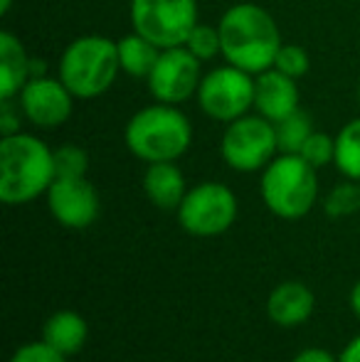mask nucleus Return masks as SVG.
Returning <instances> with one entry per match:
<instances>
[{"mask_svg":"<svg viewBox=\"0 0 360 362\" xmlns=\"http://www.w3.org/2000/svg\"><path fill=\"white\" fill-rule=\"evenodd\" d=\"M217 30L225 62L255 76L274 67L279 47L284 45L277 20L257 3H235L227 8Z\"/></svg>","mask_w":360,"mask_h":362,"instance_id":"obj_1","label":"nucleus"},{"mask_svg":"<svg viewBox=\"0 0 360 362\" xmlns=\"http://www.w3.org/2000/svg\"><path fill=\"white\" fill-rule=\"evenodd\" d=\"M57 177L54 151L33 134L3 136L0 141V200L5 205H28L47 195Z\"/></svg>","mask_w":360,"mask_h":362,"instance_id":"obj_2","label":"nucleus"},{"mask_svg":"<svg viewBox=\"0 0 360 362\" xmlns=\"http://www.w3.org/2000/svg\"><path fill=\"white\" fill-rule=\"evenodd\" d=\"M124 141L126 148L144 163L178 160L190 148L192 126L178 106L156 101L131 116Z\"/></svg>","mask_w":360,"mask_h":362,"instance_id":"obj_3","label":"nucleus"},{"mask_svg":"<svg viewBox=\"0 0 360 362\" xmlns=\"http://www.w3.org/2000/svg\"><path fill=\"white\" fill-rule=\"evenodd\" d=\"M119 69V45L104 35H82L72 40L59 57V79L74 99H96L109 91Z\"/></svg>","mask_w":360,"mask_h":362,"instance_id":"obj_4","label":"nucleus"},{"mask_svg":"<svg viewBox=\"0 0 360 362\" xmlns=\"http://www.w3.org/2000/svg\"><path fill=\"white\" fill-rule=\"evenodd\" d=\"M260 190L272 215L281 219H301L316 205V168L308 165L298 153H279L262 170Z\"/></svg>","mask_w":360,"mask_h":362,"instance_id":"obj_5","label":"nucleus"},{"mask_svg":"<svg viewBox=\"0 0 360 362\" xmlns=\"http://www.w3.org/2000/svg\"><path fill=\"white\" fill-rule=\"evenodd\" d=\"M131 28L161 49L180 47L197 25V0H131Z\"/></svg>","mask_w":360,"mask_h":362,"instance_id":"obj_6","label":"nucleus"},{"mask_svg":"<svg viewBox=\"0 0 360 362\" xmlns=\"http://www.w3.org/2000/svg\"><path fill=\"white\" fill-rule=\"evenodd\" d=\"M277 129L265 116L245 114L230 121L222 134L220 153L222 160L237 173H257L265 170L277 158Z\"/></svg>","mask_w":360,"mask_h":362,"instance_id":"obj_7","label":"nucleus"},{"mask_svg":"<svg viewBox=\"0 0 360 362\" xmlns=\"http://www.w3.org/2000/svg\"><path fill=\"white\" fill-rule=\"evenodd\" d=\"M237 219V197L222 182H200L190 187L178 207V222L192 237L225 234Z\"/></svg>","mask_w":360,"mask_h":362,"instance_id":"obj_8","label":"nucleus"},{"mask_svg":"<svg viewBox=\"0 0 360 362\" xmlns=\"http://www.w3.org/2000/svg\"><path fill=\"white\" fill-rule=\"evenodd\" d=\"M197 104L212 121H230L245 116L255 106V74L240 67H217L207 72L197 89Z\"/></svg>","mask_w":360,"mask_h":362,"instance_id":"obj_9","label":"nucleus"},{"mask_svg":"<svg viewBox=\"0 0 360 362\" xmlns=\"http://www.w3.org/2000/svg\"><path fill=\"white\" fill-rule=\"evenodd\" d=\"M200 59L185 47H168L161 49L158 62H156L153 72L149 74L146 84L156 101L170 106H180L197 96L200 89Z\"/></svg>","mask_w":360,"mask_h":362,"instance_id":"obj_10","label":"nucleus"},{"mask_svg":"<svg viewBox=\"0 0 360 362\" xmlns=\"http://www.w3.org/2000/svg\"><path fill=\"white\" fill-rule=\"evenodd\" d=\"M23 116L37 129H57L67 124L74 109V94L54 76H33L18 94Z\"/></svg>","mask_w":360,"mask_h":362,"instance_id":"obj_11","label":"nucleus"},{"mask_svg":"<svg viewBox=\"0 0 360 362\" xmlns=\"http://www.w3.org/2000/svg\"><path fill=\"white\" fill-rule=\"evenodd\" d=\"M50 215L69 229H87L99 217V192L87 177H54L47 190Z\"/></svg>","mask_w":360,"mask_h":362,"instance_id":"obj_12","label":"nucleus"},{"mask_svg":"<svg viewBox=\"0 0 360 362\" xmlns=\"http://www.w3.org/2000/svg\"><path fill=\"white\" fill-rule=\"evenodd\" d=\"M255 109L267 121L286 119L289 114L298 109V86L296 79L286 76L279 69H267V72L255 76Z\"/></svg>","mask_w":360,"mask_h":362,"instance_id":"obj_13","label":"nucleus"},{"mask_svg":"<svg viewBox=\"0 0 360 362\" xmlns=\"http://www.w3.org/2000/svg\"><path fill=\"white\" fill-rule=\"evenodd\" d=\"M316 308V296L301 281H284L267 298V315L281 328H296L306 323Z\"/></svg>","mask_w":360,"mask_h":362,"instance_id":"obj_14","label":"nucleus"},{"mask_svg":"<svg viewBox=\"0 0 360 362\" xmlns=\"http://www.w3.org/2000/svg\"><path fill=\"white\" fill-rule=\"evenodd\" d=\"M144 192L158 210H178L187 187L175 160L149 163L144 173Z\"/></svg>","mask_w":360,"mask_h":362,"instance_id":"obj_15","label":"nucleus"},{"mask_svg":"<svg viewBox=\"0 0 360 362\" xmlns=\"http://www.w3.org/2000/svg\"><path fill=\"white\" fill-rule=\"evenodd\" d=\"M30 54L20 37L3 30L0 33V101H13L30 81Z\"/></svg>","mask_w":360,"mask_h":362,"instance_id":"obj_16","label":"nucleus"},{"mask_svg":"<svg viewBox=\"0 0 360 362\" xmlns=\"http://www.w3.org/2000/svg\"><path fill=\"white\" fill-rule=\"evenodd\" d=\"M87 320L74 310H57L42 325V340L62 355H77L87 343Z\"/></svg>","mask_w":360,"mask_h":362,"instance_id":"obj_17","label":"nucleus"},{"mask_svg":"<svg viewBox=\"0 0 360 362\" xmlns=\"http://www.w3.org/2000/svg\"><path fill=\"white\" fill-rule=\"evenodd\" d=\"M116 45H119L121 69L134 79H149V74L153 72L156 62H158L161 47H156L151 40H146L139 33L124 35Z\"/></svg>","mask_w":360,"mask_h":362,"instance_id":"obj_18","label":"nucleus"},{"mask_svg":"<svg viewBox=\"0 0 360 362\" xmlns=\"http://www.w3.org/2000/svg\"><path fill=\"white\" fill-rule=\"evenodd\" d=\"M336 168L348 180L360 182V119H353L336 136Z\"/></svg>","mask_w":360,"mask_h":362,"instance_id":"obj_19","label":"nucleus"},{"mask_svg":"<svg viewBox=\"0 0 360 362\" xmlns=\"http://www.w3.org/2000/svg\"><path fill=\"white\" fill-rule=\"evenodd\" d=\"M274 129H277L279 153H298L303 148V144L308 141V136L313 134L311 116L301 109H296L294 114H289L286 119L277 121Z\"/></svg>","mask_w":360,"mask_h":362,"instance_id":"obj_20","label":"nucleus"},{"mask_svg":"<svg viewBox=\"0 0 360 362\" xmlns=\"http://www.w3.org/2000/svg\"><path fill=\"white\" fill-rule=\"evenodd\" d=\"M185 47L195 54L200 62H210L217 54H222V40H220V30L212 28V25H202L197 23L192 28V33L187 35Z\"/></svg>","mask_w":360,"mask_h":362,"instance_id":"obj_21","label":"nucleus"},{"mask_svg":"<svg viewBox=\"0 0 360 362\" xmlns=\"http://www.w3.org/2000/svg\"><path fill=\"white\" fill-rule=\"evenodd\" d=\"M54 170H57V177H87L89 170L87 151L74 144L54 148Z\"/></svg>","mask_w":360,"mask_h":362,"instance_id":"obj_22","label":"nucleus"},{"mask_svg":"<svg viewBox=\"0 0 360 362\" xmlns=\"http://www.w3.org/2000/svg\"><path fill=\"white\" fill-rule=\"evenodd\" d=\"M323 207H326L328 217H348V215H353V212H358L360 210V185L353 180V182H343V185L333 187V190L328 192Z\"/></svg>","mask_w":360,"mask_h":362,"instance_id":"obj_23","label":"nucleus"},{"mask_svg":"<svg viewBox=\"0 0 360 362\" xmlns=\"http://www.w3.org/2000/svg\"><path fill=\"white\" fill-rule=\"evenodd\" d=\"M298 156H301L308 165H313L318 170V168L333 163V158H336V139H331V136L323 134V131H313L301 151H298Z\"/></svg>","mask_w":360,"mask_h":362,"instance_id":"obj_24","label":"nucleus"},{"mask_svg":"<svg viewBox=\"0 0 360 362\" xmlns=\"http://www.w3.org/2000/svg\"><path fill=\"white\" fill-rule=\"evenodd\" d=\"M311 67V59H308V52L298 45H281L277 52V59H274V69L284 72L291 79H301L303 74Z\"/></svg>","mask_w":360,"mask_h":362,"instance_id":"obj_25","label":"nucleus"},{"mask_svg":"<svg viewBox=\"0 0 360 362\" xmlns=\"http://www.w3.org/2000/svg\"><path fill=\"white\" fill-rule=\"evenodd\" d=\"M10 362H67V355L54 350L52 345H47L45 340H35V343L20 345L13 353Z\"/></svg>","mask_w":360,"mask_h":362,"instance_id":"obj_26","label":"nucleus"},{"mask_svg":"<svg viewBox=\"0 0 360 362\" xmlns=\"http://www.w3.org/2000/svg\"><path fill=\"white\" fill-rule=\"evenodd\" d=\"M20 114H15L10 101H0V134L3 136H13V134H20Z\"/></svg>","mask_w":360,"mask_h":362,"instance_id":"obj_27","label":"nucleus"},{"mask_svg":"<svg viewBox=\"0 0 360 362\" xmlns=\"http://www.w3.org/2000/svg\"><path fill=\"white\" fill-rule=\"evenodd\" d=\"M291 362H341V358L328 353L326 348H306V350H301Z\"/></svg>","mask_w":360,"mask_h":362,"instance_id":"obj_28","label":"nucleus"},{"mask_svg":"<svg viewBox=\"0 0 360 362\" xmlns=\"http://www.w3.org/2000/svg\"><path fill=\"white\" fill-rule=\"evenodd\" d=\"M338 358H341V362H360V335H356V338L343 348V353L338 355Z\"/></svg>","mask_w":360,"mask_h":362,"instance_id":"obj_29","label":"nucleus"},{"mask_svg":"<svg viewBox=\"0 0 360 362\" xmlns=\"http://www.w3.org/2000/svg\"><path fill=\"white\" fill-rule=\"evenodd\" d=\"M45 74H47L45 59H37V57L30 59V79H33V76H45Z\"/></svg>","mask_w":360,"mask_h":362,"instance_id":"obj_30","label":"nucleus"},{"mask_svg":"<svg viewBox=\"0 0 360 362\" xmlns=\"http://www.w3.org/2000/svg\"><path fill=\"white\" fill-rule=\"evenodd\" d=\"M348 303H351L353 313H356L358 318H360V281L351 288V296H348Z\"/></svg>","mask_w":360,"mask_h":362,"instance_id":"obj_31","label":"nucleus"},{"mask_svg":"<svg viewBox=\"0 0 360 362\" xmlns=\"http://www.w3.org/2000/svg\"><path fill=\"white\" fill-rule=\"evenodd\" d=\"M13 8V0H0V15H8Z\"/></svg>","mask_w":360,"mask_h":362,"instance_id":"obj_32","label":"nucleus"},{"mask_svg":"<svg viewBox=\"0 0 360 362\" xmlns=\"http://www.w3.org/2000/svg\"><path fill=\"white\" fill-rule=\"evenodd\" d=\"M358 99H360V84H358Z\"/></svg>","mask_w":360,"mask_h":362,"instance_id":"obj_33","label":"nucleus"}]
</instances>
